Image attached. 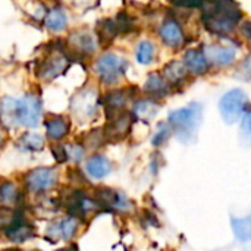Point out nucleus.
I'll list each match as a JSON object with an SVG mask.
<instances>
[{"mask_svg":"<svg viewBox=\"0 0 251 251\" xmlns=\"http://www.w3.org/2000/svg\"><path fill=\"white\" fill-rule=\"evenodd\" d=\"M18 149L22 151L37 153L44 149V137L38 132H26L18 140Z\"/></svg>","mask_w":251,"mask_h":251,"instance_id":"obj_25","label":"nucleus"},{"mask_svg":"<svg viewBox=\"0 0 251 251\" xmlns=\"http://www.w3.org/2000/svg\"><path fill=\"white\" fill-rule=\"evenodd\" d=\"M134 99V90L132 88H116L110 90L103 96L101 104L104 107V113L107 118H112L115 115H119L126 110V106Z\"/></svg>","mask_w":251,"mask_h":251,"instance_id":"obj_13","label":"nucleus"},{"mask_svg":"<svg viewBox=\"0 0 251 251\" xmlns=\"http://www.w3.org/2000/svg\"><path fill=\"white\" fill-rule=\"evenodd\" d=\"M59 182V174L54 168L40 166L29 169L24 175L25 190L31 194H43L50 191Z\"/></svg>","mask_w":251,"mask_h":251,"instance_id":"obj_6","label":"nucleus"},{"mask_svg":"<svg viewBox=\"0 0 251 251\" xmlns=\"http://www.w3.org/2000/svg\"><path fill=\"white\" fill-rule=\"evenodd\" d=\"M241 34L251 43V21H247L241 25Z\"/></svg>","mask_w":251,"mask_h":251,"instance_id":"obj_36","label":"nucleus"},{"mask_svg":"<svg viewBox=\"0 0 251 251\" xmlns=\"http://www.w3.org/2000/svg\"><path fill=\"white\" fill-rule=\"evenodd\" d=\"M231 225L234 235L241 243L251 241V215L247 218H231Z\"/></svg>","mask_w":251,"mask_h":251,"instance_id":"obj_26","label":"nucleus"},{"mask_svg":"<svg viewBox=\"0 0 251 251\" xmlns=\"http://www.w3.org/2000/svg\"><path fill=\"white\" fill-rule=\"evenodd\" d=\"M46 137L50 141L59 143L66 138L71 132V122L62 115H49L44 121Z\"/></svg>","mask_w":251,"mask_h":251,"instance_id":"obj_14","label":"nucleus"},{"mask_svg":"<svg viewBox=\"0 0 251 251\" xmlns=\"http://www.w3.org/2000/svg\"><path fill=\"white\" fill-rule=\"evenodd\" d=\"M112 169V162L103 154H93L85 162V172L93 179H104L110 175Z\"/></svg>","mask_w":251,"mask_h":251,"instance_id":"obj_17","label":"nucleus"},{"mask_svg":"<svg viewBox=\"0 0 251 251\" xmlns=\"http://www.w3.org/2000/svg\"><path fill=\"white\" fill-rule=\"evenodd\" d=\"M160 110V104L149 97V99H140L134 103V107H132V118L137 119V121H143V122H150Z\"/></svg>","mask_w":251,"mask_h":251,"instance_id":"obj_20","label":"nucleus"},{"mask_svg":"<svg viewBox=\"0 0 251 251\" xmlns=\"http://www.w3.org/2000/svg\"><path fill=\"white\" fill-rule=\"evenodd\" d=\"M201 7L204 28L216 35L231 34L243 18V13L234 0H204Z\"/></svg>","mask_w":251,"mask_h":251,"instance_id":"obj_1","label":"nucleus"},{"mask_svg":"<svg viewBox=\"0 0 251 251\" xmlns=\"http://www.w3.org/2000/svg\"><path fill=\"white\" fill-rule=\"evenodd\" d=\"M243 69H244V72L251 78V54L246 59V62H244V65H243Z\"/></svg>","mask_w":251,"mask_h":251,"instance_id":"obj_38","label":"nucleus"},{"mask_svg":"<svg viewBox=\"0 0 251 251\" xmlns=\"http://www.w3.org/2000/svg\"><path fill=\"white\" fill-rule=\"evenodd\" d=\"M203 119V107L200 103H190L187 107L176 109L169 113L168 124L172 128V132H175L176 138L184 143L190 144L194 141L197 131L201 125Z\"/></svg>","mask_w":251,"mask_h":251,"instance_id":"obj_2","label":"nucleus"},{"mask_svg":"<svg viewBox=\"0 0 251 251\" xmlns=\"http://www.w3.org/2000/svg\"><path fill=\"white\" fill-rule=\"evenodd\" d=\"M159 37L160 40L172 49L179 47L184 43V32L181 25L178 24V21L175 19H166L160 28H159Z\"/></svg>","mask_w":251,"mask_h":251,"instance_id":"obj_16","label":"nucleus"},{"mask_svg":"<svg viewBox=\"0 0 251 251\" xmlns=\"http://www.w3.org/2000/svg\"><path fill=\"white\" fill-rule=\"evenodd\" d=\"M188 71L185 68V65L182 62L174 60L171 63H168L163 69V76L166 78V81L169 84H179L182 82V79H185Z\"/></svg>","mask_w":251,"mask_h":251,"instance_id":"obj_27","label":"nucleus"},{"mask_svg":"<svg viewBox=\"0 0 251 251\" xmlns=\"http://www.w3.org/2000/svg\"><path fill=\"white\" fill-rule=\"evenodd\" d=\"M96 201L100 204L101 209L126 213L132 209V201L126 197L125 193L113 190V188H99L94 194Z\"/></svg>","mask_w":251,"mask_h":251,"instance_id":"obj_10","label":"nucleus"},{"mask_svg":"<svg viewBox=\"0 0 251 251\" xmlns=\"http://www.w3.org/2000/svg\"><path fill=\"white\" fill-rule=\"evenodd\" d=\"M75 1V4L76 6H79V7H90V6H94V3L97 1V0H74Z\"/></svg>","mask_w":251,"mask_h":251,"instance_id":"obj_37","label":"nucleus"},{"mask_svg":"<svg viewBox=\"0 0 251 251\" xmlns=\"http://www.w3.org/2000/svg\"><path fill=\"white\" fill-rule=\"evenodd\" d=\"M247 104H249L247 94L240 88H234L222 96V99L219 101V110H221L224 121L226 124L232 125V124L238 122L241 119V116L246 115Z\"/></svg>","mask_w":251,"mask_h":251,"instance_id":"obj_7","label":"nucleus"},{"mask_svg":"<svg viewBox=\"0 0 251 251\" xmlns=\"http://www.w3.org/2000/svg\"><path fill=\"white\" fill-rule=\"evenodd\" d=\"M100 46L96 32L88 29H75L66 40L68 53L76 57H91Z\"/></svg>","mask_w":251,"mask_h":251,"instance_id":"obj_9","label":"nucleus"},{"mask_svg":"<svg viewBox=\"0 0 251 251\" xmlns=\"http://www.w3.org/2000/svg\"><path fill=\"white\" fill-rule=\"evenodd\" d=\"M99 106H100V96L97 88L94 87H84L78 93H75L74 97L71 99L72 116L81 124H87L96 119Z\"/></svg>","mask_w":251,"mask_h":251,"instance_id":"obj_5","label":"nucleus"},{"mask_svg":"<svg viewBox=\"0 0 251 251\" xmlns=\"http://www.w3.org/2000/svg\"><path fill=\"white\" fill-rule=\"evenodd\" d=\"M34 251H38V250H34Z\"/></svg>","mask_w":251,"mask_h":251,"instance_id":"obj_42","label":"nucleus"},{"mask_svg":"<svg viewBox=\"0 0 251 251\" xmlns=\"http://www.w3.org/2000/svg\"><path fill=\"white\" fill-rule=\"evenodd\" d=\"M0 124L6 128L19 126V122H18V99L6 96L0 100Z\"/></svg>","mask_w":251,"mask_h":251,"instance_id":"obj_21","label":"nucleus"},{"mask_svg":"<svg viewBox=\"0 0 251 251\" xmlns=\"http://www.w3.org/2000/svg\"><path fill=\"white\" fill-rule=\"evenodd\" d=\"M241 137L251 146V112H247L241 121Z\"/></svg>","mask_w":251,"mask_h":251,"instance_id":"obj_33","label":"nucleus"},{"mask_svg":"<svg viewBox=\"0 0 251 251\" xmlns=\"http://www.w3.org/2000/svg\"><path fill=\"white\" fill-rule=\"evenodd\" d=\"M44 26L53 34L63 32L68 28V13H66V10L62 6L50 7L44 15Z\"/></svg>","mask_w":251,"mask_h":251,"instance_id":"obj_18","label":"nucleus"},{"mask_svg":"<svg viewBox=\"0 0 251 251\" xmlns=\"http://www.w3.org/2000/svg\"><path fill=\"white\" fill-rule=\"evenodd\" d=\"M106 141V137H104V132H103V128H97V129H93L90 131L84 140H82V146L85 147V150H99L104 146Z\"/></svg>","mask_w":251,"mask_h":251,"instance_id":"obj_30","label":"nucleus"},{"mask_svg":"<svg viewBox=\"0 0 251 251\" xmlns=\"http://www.w3.org/2000/svg\"><path fill=\"white\" fill-rule=\"evenodd\" d=\"M169 87H171V84L166 81V78L163 75H160L157 72H153V74H150L147 76L143 90L149 97L156 100V99H162V97L168 96L169 94Z\"/></svg>","mask_w":251,"mask_h":251,"instance_id":"obj_19","label":"nucleus"},{"mask_svg":"<svg viewBox=\"0 0 251 251\" xmlns=\"http://www.w3.org/2000/svg\"><path fill=\"white\" fill-rule=\"evenodd\" d=\"M43 118V101L38 94L26 93L18 99V122L19 126L32 129L37 128Z\"/></svg>","mask_w":251,"mask_h":251,"instance_id":"obj_8","label":"nucleus"},{"mask_svg":"<svg viewBox=\"0 0 251 251\" xmlns=\"http://www.w3.org/2000/svg\"><path fill=\"white\" fill-rule=\"evenodd\" d=\"M128 60L121 54L107 51L96 59L94 62V74L99 81L104 85L118 84L128 71Z\"/></svg>","mask_w":251,"mask_h":251,"instance_id":"obj_4","label":"nucleus"},{"mask_svg":"<svg viewBox=\"0 0 251 251\" xmlns=\"http://www.w3.org/2000/svg\"><path fill=\"white\" fill-rule=\"evenodd\" d=\"M3 251H21V250H18V249H7V250H3Z\"/></svg>","mask_w":251,"mask_h":251,"instance_id":"obj_41","label":"nucleus"},{"mask_svg":"<svg viewBox=\"0 0 251 251\" xmlns=\"http://www.w3.org/2000/svg\"><path fill=\"white\" fill-rule=\"evenodd\" d=\"M81 228V219L75 216H66L60 221L51 222L46 229V237L51 241H71L76 237Z\"/></svg>","mask_w":251,"mask_h":251,"instance_id":"obj_11","label":"nucleus"},{"mask_svg":"<svg viewBox=\"0 0 251 251\" xmlns=\"http://www.w3.org/2000/svg\"><path fill=\"white\" fill-rule=\"evenodd\" d=\"M184 65L187 71L194 75H201L209 71V60L200 50H188L184 54Z\"/></svg>","mask_w":251,"mask_h":251,"instance_id":"obj_23","label":"nucleus"},{"mask_svg":"<svg viewBox=\"0 0 251 251\" xmlns=\"http://www.w3.org/2000/svg\"><path fill=\"white\" fill-rule=\"evenodd\" d=\"M154 53H156L154 44L149 40H143L137 44L135 59L140 65H150L154 60Z\"/></svg>","mask_w":251,"mask_h":251,"instance_id":"obj_28","label":"nucleus"},{"mask_svg":"<svg viewBox=\"0 0 251 251\" xmlns=\"http://www.w3.org/2000/svg\"><path fill=\"white\" fill-rule=\"evenodd\" d=\"M51 154L56 159L57 163H65L68 162V156H66V149L62 144H53L51 146Z\"/></svg>","mask_w":251,"mask_h":251,"instance_id":"obj_34","label":"nucleus"},{"mask_svg":"<svg viewBox=\"0 0 251 251\" xmlns=\"http://www.w3.org/2000/svg\"><path fill=\"white\" fill-rule=\"evenodd\" d=\"M21 201V190L13 181L0 182V206L15 207Z\"/></svg>","mask_w":251,"mask_h":251,"instance_id":"obj_24","label":"nucleus"},{"mask_svg":"<svg viewBox=\"0 0 251 251\" xmlns=\"http://www.w3.org/2000/svg\"><path fill=\"white\" fill-rule=\"evenodd\" d=\"M171 134H172V128L168 122H160L157 125V129L156 132L153 134L151 137V144L154 147H162L168 143V140L171 138Z\"/></svg>","mask_w":251,"mask_h":251,"instance_id":"obj_31","label":"nucleus"},{"mask_svg":"<svg viewBox=\"0 0 251 251\" xmlns=\"http://www.w3.org/2000/svg\"><path fill=\"white\" fill-rule=\"evenodd\" d=\"M71 65V54L66 46H49L43 57H40L35 66V75L43 82H51L62 76Z\"/></svg>","mask_w":251,"mask_h":251,"instance_id":"obj_3","label":"nucleus"},{"mask_svg":"<svg viewBox=\"0 0 251 251\" xmlns=\"http://www.w3.org/2000/svg\"><path fill=\"white\" fill-rule=\"evenodd\" d=\"M66 149V156L68 160L72 163H79L84 160L85 157V147L82 146V143H71L65 146Z\"/></svg>","mask_w":251,"mask_h":251,"instance_id":"obj_32","label":"nucleus"},{"mask_svg":"<svg viewBox=\"0 0 251 251\" xmlns=\"http://www.w3.org/2000/svg\"><path fill=\"white\" fill-rule=\"evenodd\" d=\"M134 118L129 112H122L119 115H115L112 118H107V124L103 128L106 141H122L126 138L131 132Z\"/></svg>","mask_w":251,"mask_h":251,"instance_id":"obj_12","label":"nucleus"},{"mask_svg":"<svg viewBox=\"0 0 251 251\" xmlns=\"http://www.w3.org/2000/svg\"><path fill=\"white\" fill-rule=\"evenodd\" d=\"M4 144H6V135H4V132H3V129L0 128V151L3 150V147H4Z\"/></svg>","mask_w":251,"mask_h":251,"instance_id":"obj_39","label":"nucleus"},{"mask_svg":"<svg viewBox=\"0 0 251 251\" xmlns=\"http://www.w3.org/2000/svg\"><path fill=\"white\" fill-rule=\"evenodd\" d=\"M59 251H78L75 247H72V249H63V250H59Z\"/></svg>","mask_w":251,"mask_h":251,"instance_id":"obj_40","label":"nucleus"},{"mask_svg":"<svg viewBox=\"0 0 251 251\" xmlns=\"http://www.w3.org/2000/svg\"><path fill=\"white\" fill-rule=\"evenodd\" d=\"M176 6L181 7H201L204 0H172Z\"/></svg>","mask_w":251,"mask_h":251,"instance_id":"obj_35","label":"nucleus"},{"mask_svg":"<svg viewBox=\"0 0 251 251\" xmlns=\"http://www.w3.org/2000/svg\"><path fill=\"white\" fill-rule=\"evenodd\" d=\"M24 218L13 207L0 206V232L9 231L13 225L21 222Z\"/></svg>","mask_w":251,"mask_h":251,"instance_id":"obj_29","label":"nucleus"},{"mask_svg":"<svg viewBox=\"0 0 251 251\" xmlns=\"http://www.w3.org/2000/svg\"><path fill=\"white\" fill-rule=\"evenodd\" d=\"M203 53L206 59L218 66L229 65L235 60L237 50L231 46H218V44H209L203 49Z\"/></svg>","mask_w":251,"mask_h":251,"instance_id":"obj_15","label":"nucleus"},{"mask_svg":"<svg viewBox=\"0 0 251 251\" xmlns=\"http://www.w3.org/2000/svg\"><path fill=\"white\" fill-rule=\"evenodd\" d=\"M4 235L7 237V240L10 243H15V244H21V243H25V241H29L32 240L37 232H35V228L26 222V221H21L18 222L16 225H13L9 231L4 232Z\"/></svg>","mask_w":251,"mask_h":251,"instance_id":"obj_22","label":"nucleus"}]
</instances>
